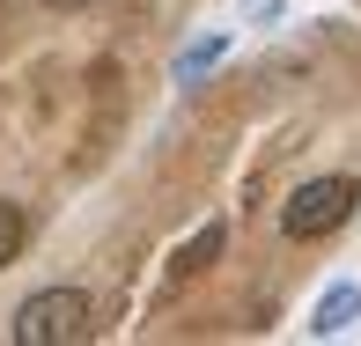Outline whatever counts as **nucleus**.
Returning <instances> with one entry per match:
<instances>
[{
    "mask_svg": "<svg viewBox=\"0 0 361 346\" xmlns=\"http://www.w3.org/2000/svg\"><path fill=\"white\" fill-rule=\"evenodd\" d=\"M15 346H81L89 339V295L81 288H37L8 324Z\"/></svg>",
    "mask_w": 361,
    "mask_h": 346,
    "instance_id": "1",
    "label": "nucleus"
},
{
    "mask_svg": "<svg viewBox=\"0 0 361 346\" xmlns=\"http://www.w3.org/2000/svg\"><path fill=\"white\" fill-rule=\"evenodd\" d=\"M354 206H361L354 177H310V185H295V192H288V206H281V236L317 243V236H332V228H347V221H354Z\"/></svg>",
    "mask_w": 361,
    "mask_h": 346,
    "instance_id": "2",
    "label": "nucleus"
},
{
    "mask_svg": "<svg viewBox=\"0 0 361 346\" xmlns=\"http://www.w3.org/2000/svg\"><path fill=\"white\" fill-rule=\"evenodd\" d=\"M354 324H361V288H354V280L324 288L317 309H310V339H339V332H354Z\"/></svg>",
    "mask_w": 361,
    "mask_h": 346,
    "instance_id": "3",
    "label": "nucleus"
},
{
    "mask_svg": "<svg viewBox=\"0 0 361 346\" xmlns=\"http://www.w3.org/2000/svg\"><path fill=\"white\" fill-rule=\"evenodd\" d=\"M228 44H236L228 30H200V37H192L185 52H177V89H200V81L221 67V52H228Z\"/></svg>",
    "mask_w": 361,
    "mask_h": 346,
    "instance_id": "4",
    "label": "nucleus"
},
{
    "mask_svg": "<svg viewBox=\"0 0 361 346\" xmlns=\"http://www.w3.org/2000/svg\"><path fill=\"white\" fill-rule=\"evenodd\" d=\"M221 236H228V228H221V221H207V228H200V236H192V243H185V251H177V273H200V266H207V258H214V251H221Z\"/></svg>",
    "mask_w": 361,
    "mask_h": 346,
    "instance_id": "5",
    "label": "nucleus"
},
{
    "mask_svg": "<svg viewBox=\"0 0 361 346\" xmlns=\"http://www.w3.org/2000/svg\"><path fill=\"white\" fill-rule=\"evenodd\" d=\"M23 243H30V221H23V206H15V199H0V266H8V258L23 251Z\"/></svg>",
    "mask_w": 361,
    "mask_h": 346,
    "instance_id": "6",
    "label": "nucleus"
},
{
    "mask_svg": "<svg viewBox=\"0 0 361 346\" xmlns=\"http://www.w3.org/2000/svg\"><path fill=\"white\" fill-rule=\"evenodd\" d=\"M44 8H59V15H74V8H89V0H44Z\"/></svg>",
    "mask_w": 361,
    "mask_h": 346,
    "instance_id": "7",
    "label": "nucleus"
}]
</instances>
